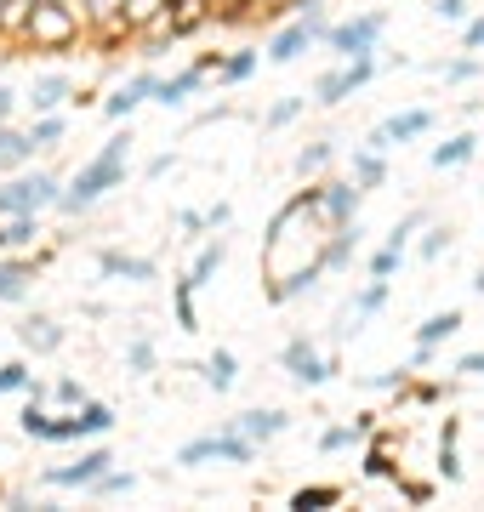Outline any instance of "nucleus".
<instances>
[{"label":"nucleus","mask_w":484,"mask_h":512,"mask_svg":"<svg viewBox=\"0 0 484 512\" xmlns=\"http://www.w3.org/2000/svg\"><path fill=\"white\" fill-rule=\"evenodd\" d=\"M126 154H131V131H114L109 143H103V154H97V160H86L75 171V183L63 188V211H92L97 200H103V194H109V188H120V177H126Z\"/></svg>","instance_id":"1"},{"label":"nucleus","mask_w":484,"mask_h":512,"mask_svg":"<svg viewBox=\"0 0 484 512\" xmlns=\"http://www.w3.org/2000/svg\"><path fill=\"white\" fill-rule=\"evenodd\" d=\"M86 29L75 6H63V0H35V18H29V35L23 46H35V52H69Z\"/></svg>","instance_id":"2"},{"label":"nucleus","mask_w":484,"mask_h":512,"mask_svg":"<svg viewBox=\"0 0 484 512\" xmlns=\"http://www.w3.org/2000/svg\"><path fill=\"white\" fill-rule=\"evenodd\" d=\"M63 200L52 171H29V177H12L0 188V217H18V211H46V205Z\"/></svg>","instance_id":"3"},{"label":"nucleus","mask_w":484,"mask_h":512,"mask_svg":"<svg viewBox=\"0 0 484 512\" xmlns=\"http://www.w3.org/2000/svg\"><path fill=\"white\" fill-rule=\"evenodd\" d=\"M251 456H257V439H245L240 427H234V433H205V439H188L183 450H177L183 467H200V461H251Z\"/></svg>","instance_id":"4"},{"label":"nucleus","mask_w":484,"mask_h":512,"mask_svg":"<svg viewBox=\"0 0 484 512\" xmlns=\"http://www.w3.org/2000/svg\"><path fill=\"white\" fill-rule=\"evenodd\" d=\"M382 29H388V18H382V12H365V18H354V23H336L331 35H325V46L354 63V57H371V52H376Z\"/></svg>","instance_id":"5"},{"label":"nucleus","mask_w":484,"mask_h":512,"mask_svg":"<svg viewBox=\"0 0 484 512\" xmlns=\"http://www.w3.org/2000/svg\"><path fill=\"white\" fill-rule=\"evenodd\" d=\"M114 427V410L109 404H97V399H86L75 410V416H63L52 427V444H69V439H103V433H109Z\"/></svg>","instance_id":"6"},{"label":"nucleus","mask_w":484,"mask_h":512,"mask_svg":"<svg viewBox=\"0 0 484 512\" xmlns=\"http://www.w3.org/2000/svg\"><path fill=\"white\" fill-rule=\"evenodd\" d=\"M371 74H376V63H371V57H354L348 69H331L325 80H319V86H314V103H325V109H336L342 97H354L359 86H371Z\"/></svg>","instance_id":"7"},{"label":"nucleus","mask_w":484,"mask_h":512,"mask_svg":"<svg viewBox=\"0 0 484 512\" xmlns=\"http://www.w3.org/2000/svg\"><path fill=\"white\" fill-rule=\"evenodd\" d=\"M109 467H114V456L103 450V444H92V450H86L75 467H52V473H46V484H57V490H92V484L109 473Z\"/></svg>","instance_id":"8"},{"label":"nucleus","mask_w":484,"mask_h":512,"mask_svg":"<svg viewBox=\"0 0 484 512\" xmlns=\"http://www.w3.org/2000/svg\"><path fill=\"white\" fill-rule=\"evenodd\" d=\"M280 359H285V370H291V376H297L302 387H325V382H331V370H336L331 359H319V353L308 348L302 336H291V342H285Z\"/></svg>","instance_id":"9"},{"label":"nucleus","mask_w":484,"mask_h":512,"mask_svg":"<svg viewBox=\"0 0 484 512\" xmlns=\"http://www.w3.org/2000/svg\"><path fill=\"white\" fill-rule=\"evenodd\" d=\"M422 131H433V114L428 109H405L393 114V120H382V126L365 137V148H393V143H410V137H422Z\"/></svg>","instance_id":"10"},{"label":"nucleus","mask_w":484,"mask_h":512,"mask_svg":"<svg viewBox=\"0 0 484 512\" xmlns=\"http://www.w3.org/2000/svg\"><path fill=\"white\" fill-rule=\"evenodd\" d=\"M314 205H319V222H325V228H348V222H354V205H359V188L354 183H325V188H314Z\"/></svg>","instance_id":"11"},{"label":"nucleus","mask_w":484,"mask_h":512,"mask_svg":"<svg viewBox=\"0 0 484 512\" xmlns=\"http://www.w3.org/2000/svg\"><path fill=\"white\" fill-rule=\"evenodd\" d=\"M154 92H160V80H154V74H131V80H126L114 97H103V114H109V120H126L131 109L154 103Z\"/></svg>","instance_id":"12"},{"label":"nucleus","mask_w":484,"mask_h":512,"mask_svg":"<svg viewBox=\"0 0 484 512\" xmlns=\"http://www.w3.org/2000/svg\"><path fill=\"white\" fill-rule=\"evenodd\" d=\"M308 46H319V35H314V23L308 18H297V23H285L280 35L268 40V57H274V63H297Z\"/></svg>","instance_id":"13"},{"label":"nucleus","mask_w":484,"mask_h":512,"mask_svg":"<svg viewBox=\"0 0 484 512\" xmlns=\"http://www.w3.org/2000/svg\"><path fill=\"white\" fill-rule=\"evenodd\" d=\"M86 29H97L103 40H126V0H86Z\"/></svg>","instance_id":"14"},{"label":"nucleus","mask_w":484,"mask_h":512,"mask_svg":"<svg viewBox=\"0 0 484 512\" xmlns=\"http://www.w3.org/2000/svg\"><path fill=\"white\" fill-rule=\"evenodd\" d=\"M205 63H194V69H183V74H171V80H160V92H154V103H160V109H183L188 97L200 92L205 86Z\"/></svg>","instance_id":"15"},{"label":"nucleus","mask_w":484,"mask_h":512,"mask_svg":"<svg viewBox=\"0 0 484 512\" xmlns=\"http://www.w3.org/2000/svg\"><path fill=\"white\" fill-rule=\"evenodd\" d=\"M205 18H211V0H177V6L166 12V23H160L154 35H171V40H183V35H194V29H200Z\"/></svg>","instance_id":"16"},{"label":"nucleus","mask_w":484,"mask_h":512,"mask_svg":"<svg viewBox=\"0 0 484 512\" xmlns=\"http://www.w3.org/2000/svg\"><path fill=\"white\" fill-rule=\"evenodd\" d=\"M234 427H240L245 439H257V444H268V439H280L285 427H291V416H285V410H245V416L234 421Z\"/></svg>","instance_id":"17"},{"label":"nucleus","mask_w":484,"mask_h":512,"mask_svg":"<svg viewBox=\"0 0 484 512\" xmlns=\"http://www.w3.org/2000/svg\"><path fill=\"white\" fill-rule=\"evenodd\" d=\"M69 92H75L69 74H46V80H35V92L23 97V103H29L35 114H57V103H69Z\"/></svg>","instance_id":"18"},{"label":"nucleus","mask_w":484,"mask_h":512,"mask_svg":"<svg viewBox=\"0 0 484 512\" xmlns=\"http://www.w3.org/2000/svg\"><path fill=\"white\" fill-rule=\"evenodd\" d=\"M166 12H171V0H126L131 35H154V29L166 23Z\"/></svg>","instance_id":"19"},{"label":"nucleus","mask_w":484,"mask_h":512,"mask_svg":"<svg viewBox=\"0 0 484 512\" xmlns=\"http://www.w3.org/2000/svg\"><path fill=\"white\" fill-rule=\"evenodd\" d=\"M97 268H103V274H120V279H154V262H149V256H120V251H97Z\"/></svg>","instance_id":"20"},{"label":"nucleus","mask_w":484,"mask_h":512,"mask_svg":"<svg viewBox=\"0 0 484 512\" xmlns=\"http://www.w3.org/2000/svg\"><path fill=\"white\" fill-rule=\"evenodd\" d=\"M29 18H35V0H6V6H0V40H18L23 46Z\"/></svg>","instance_id":"21"},{"label":"nucleus","mask_w":484,"mask_h":512,"mask_svg":"<svg viewBox=\"0 0 484 512\" xmlns=\"http://www.w3.org/2000/svg\"><path fill=\"white\" fill-rule=\"evenodd\" d=\"M29 296V262H12L0 251V302H23Z\"/></svg>","instance_id":"22"},{"label":"nucleus","mask_w":484,"mask_h":512,"mask_svg":"<svg viewBox=\"0 0 484 512\" xmlns=\"http://www.w3.org/2000/svg\"><path fill=\"white\" fill-rule=\"evenodd\" d=\"M18 342L35 353H57L63 348V330L52 325V319H29V325H18Z\"/></svg>","instance_id":"23"},{"label":"nucleus","mask_w":484,"mask_h":512,"mask_svg":"<svg viewBox=\"0 0 484 512\" xmlns=\"http://www.w3.org/2000/svg\"><path fill=\"white\" fill-rule=\"evenodd\" d=\"M29 154H35V137H29V131L0 126V171H12V165H23Z\"/></svg>","instance_id":"24"},{"label":"nucleus","mask_w":484,"mask_h":512,"mask_svg":"<svg viewBox=\"0 0 484 512\" xmlns=\"http://www.w3.org/2000/svg\"><path fill=\"white\" fill-rule=\"evenodd\" d=\"M382 302H388V279H382V274H371V285H365V291L354 296V313H348L354 325H348V330H359V325H365V319H371L376 308H382Z\"/></svg>","instance_id":"25"},{"label":"nucleus","mask_w":484,"mask_h":512,"mask_svg":"<svg viewBox=\"0 0 484 512\" xmlns=\"http://www.w3.org/2000/svg\"><path fill=\"white\" fill-rule=\"evenodd\" d=\"M336 501H342L336 484H302V490L291 495V512H325V507H336Z\"/></svg>","instance_id":"26"},{"label":"nucleus","mask_w":484,"mask_h":512,"mask_svg":"<svg viewBox=\"0 0 484 512\" xmlns=\"http://www.w3.org/2000/svg\"><path fill=\"white\" fill-rule=\"evenodd\" d=\"M473 148H479V137H467V131H462V137H450V143L433 148V165H439V171H456V165L473 160Z\"/></svg>","instance_id":"27"},{"label":"nucleus","mask_w":484,"mask_h":512,"mask_svg":"<svg viewBox=\"0 0 484 512\" xmlns=\"http://www.w3.org/2000/svg\"><path fill=\"white\" fill-rule=\"evenodd\" d=\"M462 330V313L445 308V313H433V319H422V330H416V342H428V348H439L445 336H456Z\"/></svg>","instance_id":"28"},{"label":"nucleus","mask_w":484,"mask_h":512,"mask_svg":"<svg viewBox=\"0 0 484 512\" xmlns=\"http://www.w3.org/2000/svg\"><path fill=\"white\" fill-rule=\"evenodd\" d=\"M382 177H388V165H382V148H359V154H354V183H359V188H376Z\"/></svg>","instance_id":"29"},{"label":"nucleus","mask_w":484,"mask_h":512,"mask_svg":"<svg viewBox=\"0 0 484 512\" xmlns=\"http://www.w3.org/2000/svg\"><path fill=\"white\" fill-rule=\"evenodd\" d=\"M223 256H228V245H223V239H217V245H205V251L194 256V268H188V279H194V285H211V274L223 268Z\"/></svg>","instance_id":"30"},{"label":"nucleus","mask_w":484,"mask_h":512,"mask_svg":"<svg viewBox=\"0 0 484 512\" xmlns=\"http://www.w3.org/2000/svg\"><path fill=\"white\" fill-rule=\"evenodd\" d=\"M234 376H240L234 353H211V359H205V382L217 387V393H228V387H234Z\"/></svg>","instance_id":"31"},{"label":"nucleus","mask_w":484,"mask_h":512,"mask_svg":"<svg viewBox=\"0 0 484 512\" xmlns=\"http://www.w3.org/2000/svg\"><path fill=\"white\" fill-rule=\"evenodd\" d=\"M251 74H257V52H234V57H223L217 80H223V86H240V80H251Z\"/></svg>","instance_id":"32"},{"label":"nucleus","mask_w":484,"mask_h":512,"mask_svg":"<svg viewBox=\"0 0 484 512\" xmlns=\"http://www.w3.org/2000/svg\"><path fill=\"white\" fill-rule=\"evenodd\" d=\"M35 211H18V217H6V245L12 251H23V245H35Z\"/></svg>","instance_id":"33"},{"label":"nucleus","mask_w":484,"mask_h":512,"mask_svg":"<svg viewBox=\"0 0 484 512\" xmlns=\"http://www.w3.org/2000/svg\"><path fill=\"white\" fill-rule=\"evenodd\" d=\"M439 473H445V484L462 478V461H456V421H445V439H439Z\"/></svg>","instance_id":"34"},{"label":"nucleus","mask_w":484,"mask_h":512,"mask_svg":"<svg viewBox=\"0 0 484 512\" xmlns=\"http://www.w3.org/2000/svg\"><path fill=\"white\" fill-rule=\"evenodd\" d=\"M63 120H57V114H35V126H29V137H35V148H57L63 143Z\"/></svg>","instance_id":"35"},{"label":"nucleus","mask_w":484,"mask_h":512,"mask_svg":"<svg viewBox=\"0 0 484 512\" xmlns=\"http://www.w3.org/2000/svg\"><path fill=\"white\" fill-rule=\"evenodd\" d=\"M194 291H200L194 279H177V285H171V302H177V325H183V330H194Z\"/></svg>","instance_id":"36"},{"label":"nucleus","mask_w":484,"mask_h":512,"mask_svg":"<svg viewBox=\"0 0 484 512\" xmlns=\"http://www.w3.org/2000/svg\"><path fill=\"white\" fill-rule=\"evenodd\" d=\"M131 490H137V478L120 473V467H109V473H103V478L92 484V495H131Z\"/></svg>","instance_id":"37"},{"label":"nucleus","mask_w":484,"mask_h":512,"mask_svg":"<svg viewBox=\"0 0 484 512\" xmlns=\"http://www.w3.org/2000/svg\"><path fill=\"white\" fill-rule=\"evenodd\" d=\"M331 154H336L331 143H314V148H302V154H297V171H302V177H314V171H325V165H331Z\"/></svg>","instance_id":"38"},{"label":"nucleus","mask_w":484,"mask_h":512,"mask_svg":"<svg viewBox=\"0 0 484 512\" xmlns=\"http://www.w3.org/2000/svg\"><path fill=\"white\" fill-rule=\"evenodd\" d=\"M302 103H308V97H280V103H274V109H268V131L291 126V120H297V114H302Z\"/></svg>","instance_id":"39"},{"label":"nucleus","mask_w":484,"mask_h":512,"mask_svg":"<svg viewBox=\"0 0 484 512\" xmlns=\"http://www.w3.org/2000/svg\"><path fill=\"white\" fill-rule=\"evenodd\" d=\"M354 439H359V427H331V433H319V450L336 456V450H354Z\"/></svg>","instance_id":"40"},{"label":"nucleus","mask_w":484,"mask_h":512,"mask_svg":"<svg viewBox=\"0 0 484 512\" xmlns=\"http://www.w3.org/2000/svg\"><path fill=\"white\" fill-rule=\"evenodd\" d=\"M29 365H0V393H29Z\"/></svg>","instance_id":"41"},{"label":"nucleus","mask_w":484,"mask_h":512,"mask_svg":"<svg viewBox=\"0 0 484 512\" xmlns=\"http://www.w3.org/2000/svg\"><path fill=\"white\" fill-rule=\"evenodd\" d=\"M52 399H57V404H69V410H80V404H86V393H80L75 376H57V382H52Z\"/></svg>","instance_id":"42"},{"label":"nucleus","mask_w":484,"mask_h":512,"mask_svg":"<svg viewBox=\"0 0 484 512\" xmlns=\"http://www.w3.org/2000/svg\"><path fill=\"white\" fill-rule=\"evenodd\" d=\"M439 74H445L450 86H462V80H473V74H479V63H473V57H450V63H439Z\"/></svg>","instance_id":"43"},{"label":"nucleus","mask_w":484,"mask_h":512,"mask_svg":"<svg viewBox=\"0 0 484 512\" xmlns=\"http://www.w3.org/2000/svg\"><path fill=\"white\" fill-rule=\"evenodd\" d=\"M399 256H405V251H399V245H382V251L371 256V274L393 279V274H399Z\"/></svg>","instance_id":"44"},{"label":"nucleus","mask_w":484,"mask_h":512,"mask_svg":"<svg viewBox=\"0 0 484 512\" xmlns=\"http://www.w3.org/2000/svg\"><path fill=\"white\" fill-rule=\"evenodd\" d=\"M365 473H371V478H399V473H393V456H388V444H376L371 456H365Z\"/></svg>","instance_id":"45"},{"label":"nucleus","mask_w":484,"mask_h":512,"mask_svg":"<svg viewBox=\"0 0 484 512\" xmlns=\"http://www.w3.org/2000/svg\"><path fill=\"white\" fill-rule=\"evenodd\" d=\"M433 18H445V23H467V0H433Z\"/></svg>","instance_id":"46"},{"label":"nucleus","mask_w":484,"mask_h":512,"mask_svg":"<svg viewBox=\"0 0 484 512\" xmlns=\"http://www.w3.org/2000/svg\"><path fill=\"white\" fill-rule=\"evenodd\" d=\"M126 359H131V370H149V365H154V348L143 342V336H137V342L126 348Z\"/></svg>","instance_id":"47"},{"label":"nucleus","mask_w":484,"mask_h":512,"mask_svg":"<svg viewBox=\"0 0 484 512\" xmlns=\"http://www.w3.org/2000/svg\"><path fill=\"white\" fill-rule=\"evenodd\" d=\"M456 370H462V376H484V348L462 353V359H456Z\"/></svg>","instance_id":"48"},{"label":"nucleus","mask_w":484,"mask_h":512,"mask_svg":"<svg viewBox=\"0 0 484 512\" xmlns=\"http://www.w3.org/2000/svg\"><path fill=\"white\" fill-rule=\"evenodd\" d=\"M462 46H467V52H479V46H484V18H473L462 29Z\"/></svg>","instance_id":"49"},{"label":"nucleus","mask_w":484,"mask_h":512,"mask_svg":"<svg viewBox=\"0 0 484 512\" xmlns=\"http://www.w3.org/2000/svg\"><path fill=\"white\" fill-rule=\"evenodd\" d=\"M416 222H422V217H405V222H399V228L388 234V245H399V251H405V239L416 234Z\"/></svg>","instance_id":"50"},{"label":"nucleus","mask_w":484,"mask_h":512,"mask_svg":"<svg viewBox=\"0 0 484 512\" xmlns=\"http://www.w3.org/2000/svg\"><path fill=\"white\" fill-rule=\"evenodd\" d=\"M439 251H445V228H439V234H428V239H422V256H428V262H433V256H439Z\"/></svg>","instance_id":"51"},{"label":"nucleus","mask_w":484,"mask_h":512,"mask_svg":"<svg viewBox=\"0 0 484 512\" xmlns=\"http://www.w3.org/2000/svg\"><path fill=\"white\" fill-rule=\"evenodd\" d=\"M12 109H18V92H6V86H0V126L12 120Z\"/></svg>","instance_id":"52"},{"label":"nucleus","mask_w":484,"mask_h":512,"mask_svg":"<svg viewBox=\"0 0 484 512\" xmlns=\"http://www.w3.org/2000/svg\"><path fill=\"white\" fill-rule=\"evenodd\" d=\"M405 376H410V370H382V376H376V387H405Z\"/></svg>","instance_id":"53"},{"label":"nucleus","mask_w":484,"mask_h":512,"mask_svg":"<svg viewBox=\"0 0 484 512\" xmlns=\"http://www.w3.org/2000/svg\"><path fill=\"white\" fill-rule=\"evenodd\" d=\"M0 251H12V245H6V228H0Z\"/></svg>","instance_id":"54"},{"label":"nucleus","mask_w":484,"mask_h":512,"mask_svg":"<svg viewBox=\"0 0 484 512\" xmlns=\"http://www.w3.org/2000/svg\"><path fill=\"white\" fill-rule=\"evenodd\" d=\"M473 285H479V291H484V279H473Z\"/></svg>","instance_id":"55"},{"label":"nucleus","mask_w":484,"mask_h":512,"mask_svg":"<svg viewBox=\"0 0 484 512\" xmlns=\"http://www.w3.org/2000/svg\"><path fill=\"white\" fill-rule=\"evenodd\" d=\"M171 6H177V0H171Z\"/></svg>","instance_id":"56"}]
</instances>
